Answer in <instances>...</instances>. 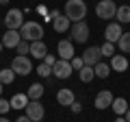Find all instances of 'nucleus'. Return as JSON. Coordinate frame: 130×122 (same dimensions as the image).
<instances>
[{"instance_id":"nucleus-1","label":"nucleus","mask_w":130,"mask_h":122,"mask_svg":"<svg viewBox=\"0 0 130 122\" xmlns=\"http://www.w3.org/2000/svg\"><path fill=\"white\" fill-rule=\"evenodd\" d=\"M65 18L70 20L72 24L74 22H83L87 18V5H85V0H67L65 2Z\"/></svg>"},{"instance_id":"nucleus-2","label":"nucleus","mask_w":130,"mask_h":122,"mask_svg":"<svg viewBox=\"0 0 130 122\" xmlns=\"http://www.w3.org/2000/svg\"><path fill=\"white\" fill-rule=\"evenodd\" d=\"M20 37L24 39V42L32 44V42H39V39L43 37V26L39 22H35V20H30V22H24L22 28H20Z\"/></svg>"},{"instance_id":"nucleus-3","label":"nucleus","mask_w":130,"mask_h":122,"mask_svg":"<svg viewBox=\"0 0 130 122\" xmlns=\"http://www.w3.org/2000/svg\"><path fill=\"white\" fill-rule=\"evenodd\" d=\"M11 70L15 72V76H28L30 72H35V68H32V63H30V59L28 57H13V61H11Z\"/></svg>"},{"instance_id":"nucleus-4","label":"nucleus","mask_w":130,"mask_h":122,"mask_svg":"<svg viewBox=\"0 0 130 122\" xmlns=\"http://www.w3.org/2000/svg\"><path fill=\"white\" fill-rule=\"evenodd\" d=\"M24 24V11L22 9H9L5 15V26L7 31H20Z\"/></svg>"},{"instance_id":"nucleus-5","label":"nucleus","mask_w":130,"mask_h":122,"mask_svg":"<svg viewBox=\"0 0 130 122\" xmlns=\"http://www.w3.org/2000/svg\"><path fill=\"white\" fill-rule=\"evenodd\" d=\"M70 35H72V42H76V44H85L89 39V24L85 22H74L72 24V28H70Z\"/></svg>"},{"instance_id":"nucleus-6","label":"nucleus","mask_w":130,"mask_h":122,"mask_svg":"<svg viewBox=\"0 0 130 122\" xmlns=\"http://www.w3.org/2000/svg\"><path fill=\"white\" fill-rule=\"evenodd\" d=\"M95 15L100 20H111L117 15V5L113 2V0H100L95 7Z\"/></svg>"},{"instance_id":"nucleus-7","label":"nucleus","mask_w":130,"mask_h":122,"mask_svg":"<svg viewBox=\"0 0 130 122\" xmlns=\"http://www.w3.org/2000/svg\"><path fill=\"white\" fill-rule=\"evenodd\" d=\"M56 57L63 61H72L76 57V50H74V42L72 39H61L56 44Z\"/></svg>"},{"instance_id":"nucleus-8","label":"nucleus","mask_w":130,"mask_h":122,"mask_svg":"<svg viewBox=\"0 0 130 122\" xmlns=\"http://www.w3.org/2000/svg\"><path fill=\"white\" fill-rule=\"evenodd\" d=\"M24 116L30 118V122H41L43 116H46V109H43V105L39 103V100H30V103L26 105V109H24Z\"/></svg>"},{"instance_id":"nucleus-9","label":"nucleus","mask_w":130,"mask_h":122,"mask_svg":"<svg viewBox=\"0 0 130 122\" xmlns=\"http://www.w3.org/2000/svg\"><path fill=\"white\" fill-rule=\"evenodd\" d=\"M72 72H74V68H72V63L70 61H63V59H59L52 66V74L56 76V79H70L72 76Z\"/></svg>"},{"instance_id":"nucleus-10","label":"nucleus","mask_w":130,"mask_h":122,"mask_svg":"<svg viewBox=\"0 0 130 122\" xmlns=\"http://www.w3.org/2000/svg\"><path fill=\"white\" fill-rule=\"evenodd\" d=\"M121 35H124V31H121L119 22H108V26L104 28V37H106V42H111V44H117Z\"/></svg>"},{"instance_id":"nucleus-11","label":"nucleus","mask_w":130,"mask_h":122,"mask_svg":"<svg viewBox=\"0 0 130 122\" xmlns=\"http://www.w3.org/2000/svg\"><path fill=\"white\" fill-rule=\"evenodd\" d=\"M100 57H102V52H100V46H89L87 50L83 52V63L85 66H95V63H100Z\"/></svg>"},{"instance_id":"nucleus-12","label":"nucleus","mask_w":130,"mask_h":122,"mask_svg":"<svg viewBox=\"0 0 130 122\" xmlns=\"http://www.w3.org/2000/svg\"><path fill=\"white\" fill-rule=\"evenodd\" d=\"M113 98H115V96H113L108 89L100 92V94L95 96V109H100V111H102V109H108L113 105Z\"/></svg>"},{"instance_id":"nucleus-13","label":"nucleus","mask_w":130,"mask_h":122,"mask_svg":"<svg viewBox=\"0 0 130 122\" xmlns=\"http://www.w3.org/2000/svg\"><path fill=\"white\" fill-rule=\"evenodd\" d=\"M2 46L5 48H18V44L22 42V37H20V31H7L5 35H2Z\"/></svg>"},{"instance_id":"nucleus-14","label":"nucleus","mask_w":130,"mask_h":122,"mask_svg":"<svg viewBox=\"0 0 130 122\" xmlns=\"http://www.w3.org/2000/svg\"><path fill=\"white\" fill-rule=\"evenodd\" d=\"M74 100H76V96H74V92H72V89L61 87L59 92H56V103L63 105V107H72V103H74Z\"/></svg>"},{"instance_id":"nucleus-15","label":"nucleus","mask_w":130,"mask_h":122,"mask_svg":"<svg viewBox=\"0 0 130 122\" xmlns=\"http://www.w3.org/2000/svg\"><path fill=\"white\" fill-rule=\"evenodd\" d=\"M46 55H48V46L43 44V39L30 44V57H32V59H41L43 61V57H46Z\"/></svg>"},{"instance_id":"nucleus-16","label":"nucleus","mask_w":130,"mask_h":122,"mask_svg":"<svg viewBox=\"0 0 130 122\" xmlns=\"http://www.w3.org/2000/svg\"><path fill=\"white\" fill-rule=\"evenodd\" d=\"M108 66H111V70H115V72H126L128 70V59H126L124 55H113Z\"/></svg>"},{"instance_id":"nucleus-17","label":"nucleus","mask_w":130,"mask_h":122,"mask_svg":"<svg viewBox=\"0 0 130 122\" xmlns=\"http://www.w3.org/2000/svg\"><path fill=\"white\" fill-rule=\"evenodd\" d=\"M52 28H54L56 33H67V31H70V28H72V22H70V20H67V18H65L63 13H61L59 18H56L54 22H52Z\"/></svg>"},{"instance_id":"nucleus-18","label":"nucleus","mask_w":130,"mask_h":122,"mask_svg":"<svg viewBox=\"0 0 130 122\" xmlns=\"http://www.w3.org/2000/svg\"><path fill=\"white\" fill-rule=\"evenodd\" d=\"M128 100L126 98H113V105H111V109L115 111V116H126V111H128Z\"/></svg>"},{"instance_id":"nucleus-19","label":"nucleus","mask_w":130,"mask_h":122,"mask_svg":"<svg viewBox=\"0 0 130 122\" xmlns=\"http://www.w3.org/2000/svg\"><path fill=\"white\" fill-rule=\"evenodd\" d=\"M11 109H26V105L30 103V98H28L26 94H15V96H11Z\"/></svg>"},{"instance_id":"nucleus-20","label":"nucleus","mask_w":130,"mask_h":122,"mask_svg":"<svg viewBox=\"0 0 130 122\" xmlns=\"http://www.w3.org/2000/svg\"><path fill=\"white\" fill-rule=\"evenodd\" d=\"M43 92H46V89H43V85L41 83H32L30 87H28V92H26V96L30 100H39L43 96Z\"/></svg>"},{"instance_id":"nucleus-21","label":"nucleus","mask_w":130,"mask_h":122,"mask_svg":"<svg viewBox=\"0 0 130 122\" xmlns=\"http://www.w3.org/2000/svg\"><path fill=\"white\" fill-rule=\"evenodd\" d=\"M117 22L119 24H128L130 22V5H121V7H117Z\"/></svg>"},{"instance_id":"nucleus-22","label":"nucleus","mask_w":130,"mask_h":122,"mask_svg":"<svg viewBox=\"0 0 130 122\" xmlns=\"http://www.w3.org/2000/svg\"><path fill=\"white\" fill-rule=\"evenodd\" d=\"M78 76L83 83H91L93 79H95V72H93L91 66H83V70H78Z\"/></svg>"},{"instance_id":"nucleus-23","label":"nucleus","mask_w":130,"mask_h":122,"mask_svg":"<svg viewBox=\"0 0 130 122\" xmlns=\"http://www.w3.org/2000/svg\"><path fill=\"white\" fill-rule=\"evenodd\" d=\"M93 72H95V79H106L111 74V66L108 63H95L93 66Z\"/></svg>"},{"instance_id":"nucleus-24","label":"nucleus","mask_w":130,"mask_h":122,"mask_svg":"<svg viewBox=\"0 0 130 122\" xmlns=\"http://www.w3.org/2000/svg\"><path fill=\"white\" fill-rule=\"evenodd\" d=\"M13 81H15V72L11 68H2L0 70V83L2 85H11Z\"/></svg>"},{"instance_id":"nucleus-25","label":"nucleus","mask_w":130,"mask_h":122,"mask_svg":"<svg viewBox=\"0 0 130 122\" xmlns=\"http://www.w3.org/2000/svg\"><path fill=\"white\" fill-rule=\"evenodd\" d=\"M117 48H119V52H130V33H124V35L119 37Z\"/></svg>"},{"instance_id":"nucleus-26","label":"nucleus","mask_w":130,"mask_h":122,"mask_svg":"<svg viewBox=\"0 0 130 122\" xmlns=\"http://www.w3.org/2000/svg\"><path fill=\"white\" fill-rule=\"evenodd\" d=\"M100 52H102V57H108V59H111V57L115 55V44H111V42H104L102 46H100Z\"/></svg>"},{"instance_id":"nucleus-27","label":"nucleus","mask_w":130,"mask_h":122,"mask_svg":"<svg viewBox=\"0 0 130 122\" xmlns=\"http://www.w3.org/2000/svg\"><path fill=\"white\" fill-rule=\"evenodd\" d=\"M35 72H37L41 79H48V76L52 74V68H50V66H46V63H41L39 68H35Z\"/></svg>"},{"instance_id":"nucleus-28","label":"nucleus","mask_w":130,"mask_h":122,"mask_svg":"<svg viewBox=\"0 0 130 122\" xmlns=\"http://www.w3.org/2000/svg\"><path fill=\"white\" fill-rule=\"evenodd\" d=\"M15 50H18V55H20V57H26L28 52H30V44H28V42H24V39H22V42L18 44V48H15Z\"/></svg>"},{"instance_id":"nucleus-29","label":"nucleus","mask_w":130,"mask_h":122,"mask_svg":"<svg viewBox=\"0 0 130 122\" xmlns=\"http://www.w3.org/2000/svg\"><path fill=\"white\" fill-rule=\"evenodd\" d=\"M9 111H11V103H9V100H5L2 96H0V116H7Z\"/></svg>"},{"instance_id":"nucleus-30","label":"nucleus","mask_w":130,"mask_h":122,"mask_svg":"<svg viewBox=\"0 0 130 122\" xmlns=\"http://www.w3.org/2000/svg\"><path fill=\"white\" fill-rule=\"evenodd\" d=\"M70 63H72V68H74V70H83V66H85V63H83V57H74Z\"/></svg>"},{"instance_id":"nucleus-31","label":"nucleus","mask_w":130,"mask_h":122,"mask_svg":"<svg viewBox=\"0 0 130 122\" xmlns=\"http://www.w3.org/2000/svg\"><path fill=\"white\" fill-rule=\"evenodd\" d=\"M56 61H59V57H54V55H50V52H48V55L43 57V63H46V66H50V68L54 66Z\"/></svg>"},{"instance_id":"nucleus-32","label":"nucleus","mask_w":130,"mask_h":122,"mask_svg":"<svg viewBox=\"0 0 130 122\" xmlns=\"http://www.w3.org/2000/svg\"><path fill=\"white\" fill-rule=\"evenodd\" d=\"M70 109H72V111H74V113H80V111H83V105H80V103H76V100H74Z\"/></svg>"},{"instance_id":"nucleus-33","label":"nucleus","mask_w":130,"mask_h":122,"mask_svg":"<svg viewBox=\"0 0 130 122\" xmlns=\"http://www.w3.org/2000/svg\"><path fill=\"white\" fill-rule=\"evenodd\" d=\"M15 122H30V118H26V116H22V118H18Z\"/></svg>"},{"instance_id":"nucleus-34","label":"nucleus","mask_w":130,"mask_h":122,"mask_svg":"<svg viewBox=\"0 0 130 122\" xmlns=\"http://www.w3.org/2000/svg\"><path fill=\"white\" fill-rule=\"evenodd\" d=\"M124 118H126V122H130V107H128V111H126V116H124Z\"/></svg>"},{"instance_id":"nucleus-35","label":"nucleus","mask_w":130,"mask_h":122,"mask_svg":"<svg viewBox=\"0 0 130 122\" xmlns=\"http://www.w3.org/2000/svg\"><path fill=\"white\" fill-rule=\"evenodd\" d=\"M115 122H126V118H121V116H117V118H115Z\"/></svg>"},{"instance_id":"nucleus-36","label":"nucleus","mask_w":130,"mask_h":122,"mask_svg":"<svg viewBox=\"0 0 130 122\" xmlns=\"http://www.w3.org/2000/svg\"><path fill=\"white\" fill-rule=\"evenodd\" d=\"M0 122H11V120H7L5 116H0Z\"/></svg>"},{"instance_id":"nucleus-37","label":"nucleus","mask_w":130,"mask_h":122,"mask_svg":"<svg viewBox=\"0 0 130 122\" xmlns=\"http://www.w3.org/2000/svg\"><path fill=\"white\" fill-rule=\"evenodd\" d=\"M2 89H5V85H2V83H0V96H2Z\"/></svg>"},{"instance_id":"nucleus-38","label":"nucleus","mask_w":130,"mask_h":122,"mask_svg":"<svg viewBox=\"0 0 130 122\" xmlns=\"http://www.w3.org/2000/svg\"><path fill=\"white\" fill-rule=\"evenodd\" d=\"M0 2H2V5H9V0H0Z\"/></svg>"},{"instance_id":"nucleus-39","label":"nucleus","mask_w":130,"mask_h":122,"mask_svg":"<svg viewBox=\"0 0 130 122\" xmlns=\"http://www.w3.org/2000/svg\"><path fill=\"white\" fill-rule=\"evenodd\" d=\"M2 48H5V46H2V42H0V52H2Z\"/></svg>"}]
</instances>
